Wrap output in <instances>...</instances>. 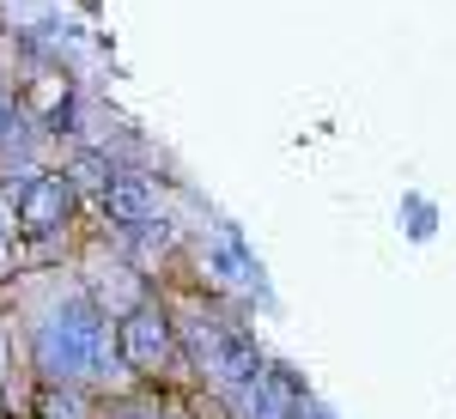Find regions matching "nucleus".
Returning a JSON list of instances; mask_svg holds the SVG:
<instances>
[{
	"instance_id": "1",
	"label": "nucleus",
	"mask_w": 456,
	"mask_h": 419,
	"mask_svg": "<svg viewBox=\"0 0 456 419\" xmlns=\"http://www.w3.org/2000/svg\"><path fill=\"white\" fill-rule=\"evenodd\" d=\"M159 292H165V304H171V322H176V341H183V359H189V371H195V389L225 395V389H238V383H249V377L268 371L256 334H249L213 292H201V286H159Z\"/></svg>"
},
{
	"instance_id": "2",
	"label": "nucleus",
	"mask_w": 456,
	"mask_h": 419,
	"mask_svg": "<svg viewBox=\"0 0 456 419\" xmlns=\"http://www.w3.org/2000/svg\"><path fill=\"white\" fill-rule=\"evenodd\" d=\"M116 359L134 383H159V389H195V371L183 359V341H176V322L165 292L152 286L128 316H116Z\"/></svg>"
},
{
	"instance_id": "3",
	"label": "nucleus",
	"mask_w": 456,
	"mask_h": 419,
	"mask_svg": "<svg viewBox=\"0 0 456 419\" xmlns=\"http://www.w3.org/2000/svg\"><path fill=\"white\" fill-rule=\"evenodd\" d=\"M0 195L12 207V231L19 238H73L79 231V195L68 189V176L49 165H12L0 171Z\"/></svg>"
},
{
	"instance_id": "4",
	"label": "nucleus",
	"mask_w": 456,
	"mask_h": 419,
	"mask_svg": "<svg viewBox=\"0 0 456 419\" xmlns=\"http://www.w3.org/2000/svg\"><path fill=\"white\" fill-rule=\"evenodd\" d=\"M73 279H79V292L98 304V310L116 322V316H128L141 304L146 292H152V274H146L141 262L122 249V238L110 231V238H86L79 255H73Z\"/></svg>"
},
{
	"instance_id": "5",
	"label": "nucleus",
	"mask_w": 456,
	"mask_h": 419,
	"mask_svg": "<svg viewBox=\"0 0 456 419\" xmlns=\"http://www.w3.org/2000/svg\"><path fill=\"white\" fill-rule=\"evenodd\" d=\"M92 213H104L110 231H141L152 219H171V213H165V182L152 171H141V165H116Z\"/></svg>"
},
{
	"instance_id": "6",
	"label": "nucleus",
	"mask_w": 456,
	"mask_h": 419,
	"mask_svg": "<svg viewBox=\"0 0 456 419\" xmlns=\"http://www.w3.org/2000/svg\"><path fill=\"white\" fill-rule=\"evenodd\" d=\"M98 389L79 383H31V401H25V419H98Z\"/></svg>"
},
{
	"instance_id": "7",
	"label": "nucleus",
	"mask_w": 456,
	"mask_h": 419,
	"mask_svg": "<svg viewBox=\"0 0 456 419\" xmlns=\"http://www.w3.org/2000/svg\"><path fill=\"white\" fill-rule=\"evenodd\" d=\"M55 171L68 176V189L79 195V207L92 213V207H98V195H104V182H110V171H116V158H110V146H73Z\"/></svg>"
},
{
	"instance_id": "8",
	"label": "nucleus",
	"mask_w": 456,
	"mask_h": 419,
	"mask_svg": "<svg viewBox=\"0 0 456 419\" xmlns=\"http://www.w3.org/2000/svg\"><path fill=\"white\" fill-rule=\"evenodd\" d=\"M12 255H19V231H12V207L0 195V279H12Z\"/></svg>"
}]
</instances>
